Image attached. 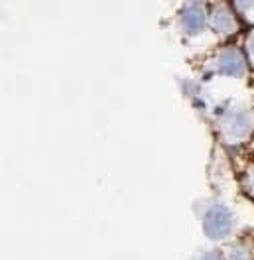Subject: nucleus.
Returning <instances> with one entry per match:
<instances>
[{
	"instance_id": "f257e3e1",
	"label": "nucleus",
	"mask_w": 254,
	"mask_h": 260,
	"mask_svg": "<svg viewBox=\"0 0 254 260\" xmlns=\"http://www.w3.org/2000/svg\"><path fill=\"white\" fill-rule=\"evenodd\" d=\"M231 227H233V215L229 211V207L215 205L207 211L205 221H203V229H205L207 237L221 239L231 231Z\"/></svg>"
},
{
	"instance_id": "f03ea898",
	"label": "nucleus",
	"mask_w": 254,
	"mask_h": 260,
	"mask_svg": "<svg viewBox=\"0 0 254 260\" xmlns=\"http://www.w3.org/2000/svg\"><path fill=\"white\" fill-rule=\"evenodd\" d=\"M252 126V118H250V113L244 111V109H235L227 114L225 118V128H227V134L233 136V138H238V136H244Z\"/></svg>"
},
{
	"instance_id": "7ed1b4c3",
	"label": "nucleus",
	"mask_w": 254,
	"mask_h": 260,
	"mask_svg": "<svg viewBox=\"0 0 254 260\" xmlns=\"http://www.w3.org/2000/svg\"><path fill=\"white\" fill-rule=\"evenodd\" d=\"M181 22H183V26H185L187 32L201 30L203 24H205V10H203V6L197 4V2L187 4L185 10H183V14H181Z\"/></svg>"
},
{
	"instance_id": "20e7f679",
	"label": "nucleus",
	"mask_w": 254,
	"mask_h": 260,
	"mask_svg": "<svg viewBox=\"0 0 254 260\" xmlns=\"http://www.w3.org/2000/svg\"><path fill=\"white\" fill-rule=\"evenodd\" d=\"M219 69L225 75H240L244 69V59L235 49H227L219 57Z\"/></svg>"
},
{
	"instance_id": "39448f33",
	"label": "nucleus",
	"mask_w": 254,
	"mask_h": 260,
	"mask_svg": "<svg viewBox=\"0 0 254 260\" xmlns=\"http://www.w3.org/2000/svg\"><path fill=\"white\" fill-rule=\"evenodd\" d=\"M213 26H215V30H219V32H231L233 26H235L231 12H229L227 8H217V10L213 12Z\"/></svg>"
},
{
	"instance_id": "423d86ee",
	"label": "nucleus",
	"mask_w": 254,
	"mask_h": 260,
	"mask_svg": "<svg viewBox=\"0 0 254 260\" xmlns=\"http://www.w3.org/2000/svg\"><path fill=\"white\" fill-rule=\"evenodd\" d=\"M229 260H250L248 258V252L242 250V248H233L229 252Z\"/></svg>"
},
{
	"instance_id": "0eeeda50",
	"label": "nucleus",
	"mask_w": 254,
	"mask_h": 260,
	"mask_svg": "<svg viewBox=\"0 0 254 260\" xmlns=\"http://www.w3.org/2000/svg\"><path fill=\"white\" fill-rule=\"evenodd\" d=\"M246 187H248V191H254V172H250L246 178Z\"/></svg>"
},
{
	"instance_id": "6e6552de",
	"label": "nucleus",
	"mask_w": 254,
	"mask_h": 260,
	"mask_svg": "<svg viewBox=\"0 0 254 260\" xmlns=\"http://www.w3.org/2000/svg\"><path fill=\"white\" fill-rule=\"evenodd\" d=\"M201 260H221V256H219L217 252H207V254Z\"/></svg>"
},
{
	"instance_id": "1a4fd4ad",
	"label": "nucleus",
	"mask_w": 254,
	"mask_h": 260,
	"mask_svg": "<svg viewBox=\"0 0 254 260\" xmlns=\"http://www.w3.org/2000/svg\"><path fill=\"white\" fill-rule=\"evenodd\" d=\"M250 49H252V51H254V36H252V38H250Z\"/></svg>"
}]
</instances>
